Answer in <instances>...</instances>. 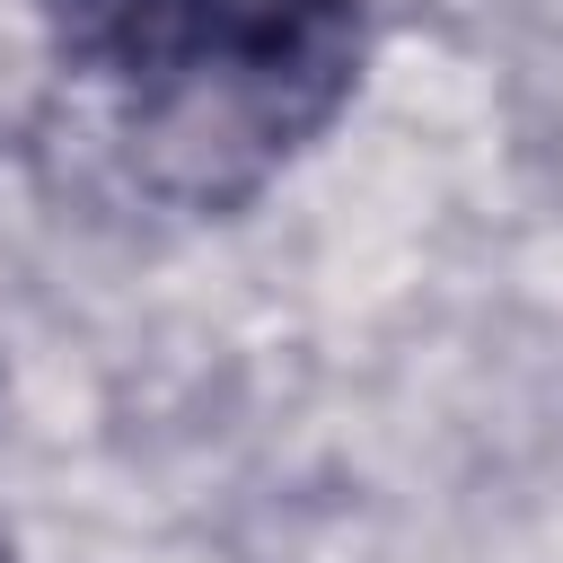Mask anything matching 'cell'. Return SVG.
I'll list each match as a JSON object with an SVG mask.
<instances>
[{
	"mask_svg": "<svg viewBox=\"0 0 563 563\" xmlns=\"http://www.w3.org/2000/svg\"><path fill=\"white\" fill-rule=\"evenodd\" d=\"M62 62L106 88L150 194L229 211L361 88V0H44Z\"/></svg>",
	"mask_w": 563,
	"mask_h": 563,
	"instance_id": "1",
	"label": "cell"
}]
</instances>
